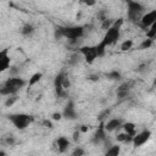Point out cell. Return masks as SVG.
I'll return each mask as SVG.
<instances>
[{"label": "cell", "mask_w": 156, "mask_h": 156, "mask_svg": "<svg viewBox=\"0 0 156 156\" xmlns=\"http://www.w3.org/2000/svg\"><path fill=\"white\" fill-rule=\"evenodd\" d=\"M123 22H124L123 18H118V20L113 21L112 26L108 29H106L102 39L96 44V48H98V51H99V56L100 57L104 56L105 50H106L107 46H111V45H113L115 43L118 41V39L121 37V27H122Z\"/></svg>", "instance_id": "6da1fadb"}, {"label": "cell", "mask_w": 156, "mask_h": 156, "mask_svg": "<svg viewBox=\"0 0 156 156\" xmlns=\"http://www.w3.org/2000/svg\"><path fill=\"white\" fill-rule=\"evenodd\" d=\"M84 26H57L55 28V38H65L68 41H76L84 35Z\"/></svg>", "instance_id": "7a4b0ae2"}, {"label": "cell", "mask_w": 156, "mask_h": 156, "mask_svg": "<svg viewBox=\"0 0 156 156\" xmlns=\"http://www.w3.org/2000/svg\"><path fill=\"white\" fill-rule=\"evenodd\" d=\"M27 85V80L21 77H11L0 87V96H11L17 95Z\"/></svg>", "instance_id": "3957f363"}, {"label": "cell", "mask_w": 156, "mask_h": 156, "mask_svg": "<svg viewBox=\"0 0 156 156\" xmlns=\"http://www.w3.org/2000/svg\"><path fill=\"white\" fill-rule=\"evenodd\" d=\"M9 121L13 124V127L18 130H23L27 127H29V124H32L34 122V117L32 115L28 113H23V112H17V113H10L7 116Z\"/></svg>", "instance_id": "277c9868"}, {"label": "cell", "mask_w": 156, "mask_h": 156, "mask_svg": "<svg viewBox=\"0 0 156 156\" xmlns=\"http://www.w3.org/2000/svg\"><path fill=\"white\" fill-rule=\"evenodd\" d=\"M144 11H145V7L141 2L133 1V0L127 1V17L129 21L136 23L138 21H140L141 16L144 15Z\"/></svg>", "instance_id": "5b68a950"}, {"label": "cell", "mask_w": 156, "mask_h": 156, "mask_svg": "<svg viewBox=\"0 0 156 156\" xmlns=\"http://www.w3.org/2000/svg\"><path fill=\"white\" fill-rule=\"evenodd\" d=\"M79 54L83 56L84 61L87 63H93L99 56V51L96 45H84V46H79L78 48Z\"/></svg>", "instance_id": "8992f818"}, {"label": "cell", "mask_w": 156, "mask_h": 156, "mask_svg": "<svg viewBox=\"0 0 156 156\" xmlns=\"http://www.w3.org/2000/svg\"><path fill=\"white\" fill-rule=\"evenodd\" d=\"M151 138V130L150 129H144L139 133H136L133 139H132V144L134 147H140L144 144H146Z\"/></svg>", "instance_id": "52a82bcc"}, {"label": "cell", "mask_w": 156, "mask_h": 156, "mask_svg": "<svg viewBox=\"0 0 156 156\" xmlns=\"http://www.w3.org/2000/svg\"><path fill=\"white\" fill-rule=\"evenodd\" d=\"M65 76H66V73L61 71V72H58L56 74L55 79H54V89H55V93H56V95L58 98H62V96L66 95V90L63 89V85H62Z\"/></svg>", "instance_id": "ba28073f"}, {"label": "cell", "mask_w": 156, "mask_h": 156, "mask_svg": "<svg viewBox=\"0 0 156 156\" xmlns=\"http://www.w3.org/2000/svg\"><path fill=\"white\" fill-rule=\"evenodd\" d=\"M140 26L146 30L147 28H150L152 24L156 23V10H152V11H149L146 13H144L140 18Z\"/></svg>", "instance_id": "9c48e42d"}, {"label": "cell", "mask_w": 156, "mask_h": 156, "mask_svg": "<svg viewBox=\"0 0 156 156\" xmlns=\"http://www.w3.org/2000/svg\"><path fill=\"white\" fill-rule=\"evenodd\" d=\"M107 141V132L104 128V122H101V124L98 127V129L95 130L93 138H91V143L98 145L101 143H106Z\"/></svg>", "instance_id": "30bf717a"}, {"label": "cell", "mask_w": 156, "mask_h": 156, "mask_svg": "<svg viewBox=\"0 0 156 156\" xmlns=\"http://www.w3.org/2000/svg\"><path fill=\"white\" fill-rule=\"evenodd\" d=\"M11 66V57L9 54V48L0 50V73L7 71Z\"/></svg>", "instance_id": "8fae6325"}, {"label": "cell", "mask_w": 156, "mask_h": 156, "mask_svg": "<svg viewBox=\"0 0 156 156\" xmlns=\"http://www.w3.org/2000/svg\"><path fill=\"white\" fill-rule=\"evenodd\" d=\"M62 113V117H65L66 119H76L77 118V110H76V106H74V102L72 100H68V102L63 107V111L61 112Z\"/></svg>", "instance_id": "7c38bea8"}, {"label": "cell", "mask_w": 156, "mask_h": 156, "mask_svg": "<svg viewBox=\"0 0 156 156\" xmlns=\"http://www.w3.org/2000/svg\"><path fill=\"white\" fill-rule=\"evenodd\" d=\"M122 124H123V122H122L121 118H111L106 123H104V128H105L106 132L110 133V132H115L118 128H121Z\"/></svg>", "instance_id": "4fadbf2b"}, {"label": "cell", "mask_w": 156, "mask_h": 156, "mask_svg": "<svg viewBox=\"0 0 156 156\" xmlns=\"http://www.w3.org/2000/svg\"><path fill=\"white\" fill-rule=\"evenodd\" d=\"M69 146H71V141H69L66 136L61 135V136H58V138L56 139V149H57V151H58L60 154L66 152V151L69 149Z\"/></svg>", "instance_id": "5bb4252c"}, {"label": "cell", "mask_w": 156, "mask_h": 156, "mask_svg": "<svg viewBox=\"0 0 156 156\" xmlns=\"http://www.w3.org/2000/svg\"><path fill=\"white\" fill-rule=\"evenodd\" d=\"M130 89H132V83H129V82L122 83V84L117 88V90H116V95H117L119 99H124V98H127V96L129 95Z\"/></svg>", "instance_id": "9a60e30c"}, {"label": "cell", "mask_w": 156, "mask_h": 156, "mask_svg": "<svg viewBox=\"0 0 156 156\" xmlns=\"http://www.w3.org/2000/svg\"><path fill=\"white\" fill-rule=\"evenodd\" d=\"M121 128H123V132L126 134H128L129 136H132V138L136 134V126L133 122H124Z\"/></svg>", "instance_id": "2e32d148"}, {"label": "cell", "mask_w": 156, "mask_h": 156, "mask_svg": "<svg viewBox=\"0 0 156 156\" xmlns=\"http://www.w3.org/2000/svg\"><path fill=\"white\" fill-rule=\"evenodd\" d=\"M119 154H121V145L116 144V145H111L108 149H106L104 156H119Z\"/></svg>", "instance_id": "e0dca14e"}, {"label": "cell", "mask_w": 156, "mask_h": 156, "mask_svg": "<svg viewBox=\"0 0 156 156\" xmlns=\"http://www.w3.org/2000/svg\"><path fill=\"white\" fill-rule=\"evenodd\" d=\"M34 26L32 23H24L21 28V34L24 35V37H30L33 33H34Z\"/></svg>", "instance_id": "ac0fdd59"}, {"label": "cell", "mask_w": 156, "mask_h": 156, "mask_svg": "<svg viewBox=\"0 0 156 156\" xmlns=\"http://www.w3.org/2000/svg\"><path fill=\"white\" fill-rule=\"evenodd\" d=\"M41 77H43V73H41V72H35L34 74H32V77H30L29 80L27 82V85H28V87H34L37 83L40 82Z\"/></svg>", "instance_id": "d6986e66"}, {"label": "cell", "mask_w": 156, "mask_h": 156, "mask_svg": "<svg viewBox=\"0 0 156 156\" xmlns=\"http://www.w3.org/2000/svg\"><path fill=\"white\" fill-rule=\"evenodd\" d=\"M152 45H154V40L146 38V39H144V40L138 45V50H146V49H150Z\"/></svg>", "instance_id": "ffe728a7"}, {"label": "cell", "mask_w": 156, "mask_h": 156, "mask_svg": "<svg viewBox=\"0 0 156 156\" xmlns=\"http://www.w3.org/2000/svg\"><path fill=\"white\" fill-rule=\"evenodd\" d=\"M132 136H129L128 134H126L124 132L123 133H119L116 135V140L119 141V143H132Z\"/></svg>", "instance_id": "44dd1931"}, {"label": "cell", "mask_w": 156, "mask_h": 156, "mask_svg": "<svg viewBox=\"0 0 156 156\" xmlns=\"http://www.w3.org/2000/svg\"><path fill=\"white\" fill-rule=\"evenodd\" d=\"M106 78L110 79V80H119L122 78V74H121V72L115 69V71H111V72L106 73Z\"/></svg>", "instance_id": "7402d4cb"}, {"label": "cell", "mask_w": 156, "mask_h": 156, "mask_svg": "<svg viewBox=\"0 0 156 156\" xmlns=\"http://www.w3.org/2000/svg\"><path fill=\"white\" fill-rule=\"evenodd\" d=\"M133 44H134V43H133L132 39H127V40H124V41L121 43V46H119V48H121L122 51H129V50L133 48Z\"/></svg>", "instance_id": "603a6c76"}, {"label": "cell", "mask_w": 156, "mask_h": 156, "mask_svg": "<svg viewBox=\"0 0 156 156\" xmlns=\"http://www.w3.org/2000/svg\"><path fill=\"white\" fill-rule=\"evenodd\" d=\"M155 37H156V23H155V24H152L150 28H147V29H146V38H147V39L154 40V39H155Z\"/></svg>", "instance_id": "cb8c5ba5"}, {"label": "cell", "mask_w": 156, "mask_h": 156, "mask_svg": "<svg viewBox=\"0 0 156 156\" xmlns=\"http://www.w3.org/2000/svg\"><path fill=\"white\" fill-rule=\"evenodd\" d=\"M2 144L6 145V146H13L16 144V139H15L13 135H6V136H4Z\"/></svg>", "instance_id": "d4e9b609"}, {"label": "cell", "mask_w": 156, "mask_h": 156, "mask_svg": "<svg viewBox=\"0 0 156 156\" xmlns=\"http://www.w3.org/2000/svg\"><path fill=\"white\" fill-rule=\"evenodd\" d=\"M84 155H85V150L82 146H76L71 152V156H84Z\"/></svg>", "instance_id": "484cf974"}, {"label": "cell", "mask_w": 156, "mask_h": 156, "mask_svg": "<svg viewBox=\"0 0 156 156\" xmlns=\"http://www.w3.org/2000/svg\"><path fill=\"white\" fill-rule=\"evenodd\" d=\"M17 100H18V96H17V95H11V96H9V98L6 99V101H5V106L10 107V106H12Z\"/></svg>", "instance_id": "4316f807"}, {"label": "cell", "mask_w": 156, "mask_h": 156, "mask_svg": "<svg viewBox=\"0 0 156 156\" xmlns=\"http://www.w3.org/2000/svg\"><path fill=\"white\" fill-rule=\"evenodd\" d=\"M51 118H52L54 121H60V119L62 118V113H61V112H54V113L51 115Z\"/></svg>", "instance_id": "83f0119b"}, {"label": "cell", "mask_w": 156, "mask_h": 156, "mask_svg": "<svg viewBox=\"0 0 156 156\" xmlns=\"http://www.w3.org/2000/svg\"><path fill=\"white\" fill-rule=\"evenodd\" d=\"M108 113H110V110H105L102 113H100V116H99V119H100L101 122H104V119L106 118V116H108Z\"/></svg>", "instance_id": "f1b7e54d"}, {"label": "cell", "mask_w": 156, "mask_h": 156, "mask_svg": "<svg viewBox=\"0 0 156 156\" xmlns=\"http://www.w3.org/2000/svg\"><path fill=\"white\" fill-rule=\"evenodd\" d=\"M43 126L46 127V128H50V129L54 127V126H52V122L49 121V119H44V121H43Z\"/></svg>", "instance_id": "f546056e"}, {"label": "cell", "mask_w": 156, "mask_h": 156, "mask_svg": "<svg viewBox=\"0 0 156 156\" xmlns=\"http://www.w3.org/2000/svg\"><path fill=\"white\" fill-rule=\"evenodd\" d=\"M79 135H80V132H79V130H76V132H73L72 136H73V141H74V143H77V141L79 140Z\"/></svg>", "instance_id": "4dcf8cb0"}, {"label": "cell", "mask_w": 156, "mask_h": 156, "mask_svg": "<svg viewBox=\"0 0 156 156\" xmlns=\"http://www.w3.org/2000/svg\"><path fill=\"white\" fill-rule=\"evenodd\" d=\"M80 133H84V132H87L88 130V126H80V128L78 129Z\"/></svg>", "instance_id": "1f68e13d"}, {"label": "cell", "mask_w": 156, "mask_h": 156, "mask_svg": "<svg viewBox=\"0 0 156 156\" xmlns=\"http://www.w3.org/2000/svg\"><path fill=\"white\" fill-rule=\"evenodd\" d=\"M0 156H7V155H6V152L4 150H0Z\"/></svg>", "instance_id": "d6a6232c"}]
</instances>
